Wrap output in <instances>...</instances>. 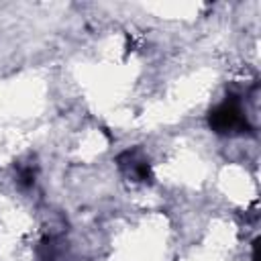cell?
I'll return each instance as SVG.
<instances>
[{
  "mask_svg": "<svg viewBox=\"0 0 261 261\" xmlns=\"http://www.w3.org/2000/svg\"><path fill=\"white\" fill-rule=\"evenodd\" d=\"M210 126L216 133H243L249 130L247 116L243 114V108L237 98H228L218 108L210 112Z\"/></svg>",
  "mask_w": 261,
  "mask_h": 261,
  "instance_id": "6da1fadb",
  "label": "cell"
},
{
  "mask_svg": "<svg viewBox=\"0 0 261 261\" xmlns=\"http://www.w3.org/2000/svg\"><path fill=\"white\" fill-rule=\"evenodd\" d=\"M120 167L126 171L128 177L137 181H149V163L139 151H126L118 157Z\"/></svg>",
  "mask_w": 261,
  "mask_h": 261,
  "instance_id": "7a4b0ae2",
  "label": "cell"
}]
</instances>
